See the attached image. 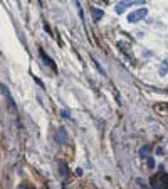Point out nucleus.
<instances>
[{
	"mask_svg": "<svg viewBox=\"0 0 168 189\" xmlns=\"http://www.w3.org/2000/svg\"><path fill=\"white\" fill-rule=\"evenodd\" d=\"M40 57H42V61H44V63H45V64H49V66H51V68H52V69H54V71H56V69H57L56 63H54V61H52V59H51V57L47 56V54H45V53H44V51H42V49H40Z\"/></svg>",
	"mask_w": 168,
	"mask_h": 189,
	"instance_id": "39448f33",
	"label": "nucleus"
},
{
	"mask_svg": "<svg viewBox=\"0 0 168 189\" xmlns=\"http://www.w3.org/2000/svg\"><path fill=\"white\" fill-rule=\"evenodd\" d=\"M148 15V9H145V7H141V9H136V10H133L128 14V22L131 24H134V22H138V20L145 19Z\"/></svg>",
	"mask_w": 168,
	"mask_h": 189,
	"instance_id": "f257e3e1",
	"label": "nucleus"
},
{
	"mask_svg": "<svg viewBox=\"0 0 168 189\" xmlns=\"http://www.w3.org/2000/svg\"><path fill=\"white\" fill-rule=\"evenodd\" d=\"M93 63H94V66H96V68H98V71H99V73H101V75H103V76L106 75V71H104V69H103V68H101V64H99V63H98V61H96V59H93Z\"/></svg>",
	"mask_w": 168,
	"mask_h": 189,
	"instance_id": "6e6552de",
	"label": "nucleus"
},
{
	"mask_svg": "<svg viewBox=\"0 0 168 189\" xmlns=\"http://www.w3.org/2000/svg\"><path fill=\"white\" fill-rule=\"evenodd\" d=\"M91 12H93V19H94V22H99V20L104 17V12H103V9L91 7Z\"/></svg>",
	"mask_w": 168,
	"mask_h": 189,
	"instance_id": "20e7f679",
	"label": "nucleus"
},
{
	"mask_svg": "<svg viewBox=\"0 0 168 189\" xmlns=\"http://www.w3.org/2000/svg\"><path fill=\"white\" fill-rule=\"evenodd\" d=\"M150 152H151V149H150L148 145H146V147H143V149L140 150V155H141V157H148Z\"/></svg>",
	"mask_w": 168,
	"mask_h": 189,
	"instance_id": "0eeeda50",
	"label": "nucleus"
},
{
	"mask_svg": "<svg viewBox=\"0 0 168 189\" xmlns=\"http://www.w3.org/2000/svg\"><path fill=\"white\" fill-rule=\"evenodd\" d=\"M56 140L59 142V144H62V145H64V144L67 142V135H66V128H64V127H61V128L57 130V137H56Z\"/></svg>",
	"mask_w": 168,
	"mask_h": 189,
	"instance_id": "7ed1b4c3",
	"label": "nucleus"
},
{
	"mask_svg": "<svg viewBox=\"0 0 168 189\" xmlns=\"http://www.w3.org/2000/svg\"><path fill=\"white\" fill-rule=\"evenodd\" d=\"M138 0H121V2H118L116 3V7H114V12L116 14H125V10L131 7V5H134Z\"/></svg>",
	"mask_w": 168,
	"mask_h": 189,
	"instance_id": "f03ea898",
	"label": "nucleus"
},
{
	"mask_svg": "<svg viewBox=\"0 0 168 189\" xmlns=\"http://www.w3.org/2000/svg\"><path fill=\"white\" fill-rule=\"evenodd\" d=\"M2 91H3V96H5V98L9 100V103H10V106H12V110H15L17 106H15V103H14V100H12V96H10V91H9V90H7V88L3 86V85H2Z\"/></svg>",
	"mask_w": 168,
	"mask_h": 189,
	"instance_id": "423d86ee",
	"label": "nucleus"
}]
</instances>
